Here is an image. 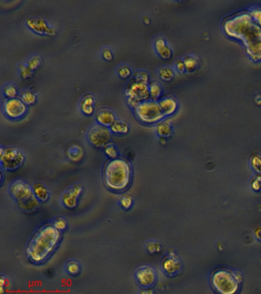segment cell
Returning a JSON list of instances; mask_svg holds the SVG:
<instances>
[{"mask_svg":"<svg viewBox=\"0 0 261 294\" xmlns=\"http://www.w3.org/2000/svg\"><path fill=\"white\" fill-rule=\"evenodd\" d=\"M227 35L240 39L253 61L261 60V27L253 20L251 14L240 13L224 23Z\"/></svg>","mask_w":261,"mask_h":294,"instance_id":"obj_1","label":"cell"},{"mask_svg":"<svg viewBox=\"0 0 261 294\" xmlns=\"http://www.w3.org/2000/svg\"><path fill=\"white\" fill-rule=\"evenodd\" d=\"M61 239V231L53 224H44L34 234L26 249V255L31 262H45L56 249Z\"/></svg>","mask_w":261,"mask_h":294,"instance_id":"obj_2","label":"cell"},{"mask_svg":"<svg viewBox=\"0 0 261 294\" xmlns=\"http://www.w3.org/2000/svg\"><path fill=\"white\" fill-rule=\"evenodd\" d=\"M131 179V166L124 158L110 159L104 166V183L111 191H123L130 186Z\"/></svg>","mask_w":261,"mask_h":294,"instance_id":"obj_3","label":"cell"},{"mask_svg":"<svg viewBox=\"0 0 261 294\" xmlns=\"http://www.w3.org/2000/svg\"><path fill=\"white\" fill-rule=\"evenodd\" d=\"M127 103L130 107H137L139 103L150 99L149 76L145 72H137L133 74L126 85L125 91Z\"/></svg>","mask_w":261,"mask_h":294,"instance_id":"obj_4","label":"cell"},{"mask_svg":"<svg viewBox=\"0 0 261 294\" xmlns=\"http://www.w3.org/2000/svg\"><path fill=\"white\" fill-rule=\"evenodd\" d=\"M241 277L232 270L220 268L211 274V283L214 289L223 294H233L240 288Z\"/></svg>","mask_w":261,"mask_h":294,"instance_id":"obj_5","label":"cell"},{"mask_svg":"<svg viewBox=\"0 0 261 294\" xmlns=\"http://www.w3.org/2000/svg\"><path fill=\"white\" fill-rule=\"evenodd\" d=\"M11 196L16 200L18 206L25 212H32L37 208L39 201L33 193L32 186L22 179H16L9 188Z\"/></svg>","mask_w":261,"mask_h":294,"instance_id":"obj_6","label":"cell"},{"mask_svg":"<svg viewBox=\"0 0 261 294\" xmlns=\"http://www.w3.org/2000/svg\"><path fill=\"white\" fill-rule=\"evenodd\" d=\"M133 109L137 119L143 123L152 124L160 122L165 118L159 102H156V100H145L139 103L138 105Z\"/></svg>","mask_w":261,"mask_h":294,"instance_id":"obj_7","label":"cell"},{"mask_svg":"<svg viewBox=\"0 0 261 294\" xmlns=\"http://www.w3.org/2000/svg\"><path fill=\"white\" fill-rule=\"evenodd\" d=\"M25 159V154L16 147H1L0 163L2 170L5 171L17 170L24 163Z\"/></svg>","mask_w":261,"mask_h":294,"instance_id":"obj_8","label":"cell"},{"mask_svg":"<svg viewBox=\"0 0 261 294\" xmlns=\"http://www.w3.org/2000/svg\"><path fill=\"white\" fill-rule=\"evenodd\" d=\"M111 133L108 126L104 125H94L90 128L88 132V139L90 144L96 148L105 147L111 140Z\"/></svg>","mask_w":261,"mask_h":294,"instance_id":"obj_9","label":"cell"},{"mask_svg":"<svg viewBox=\"0 0 261 294\" xmlns=\"http://www.w3.org/2000/svg\"><path fill=\"white\" fill-rule=\"evenodd\" d=\"M4 114L10 119L17 120L23 118L27 111V104L21 98H6L2 102Z\"/></svg>","mask_w":261,"mask_h":294,"instance_id":"obj_10","label":"cell"},{"mask_svg":"<svg viewBox=\"0 0 261 294\" xmlns=\"http://www.w3.org/2000/svg\"><path fill=\"white\" fill-rule=\"evenodd\" d=\"M135 278L141 287H152L156 280V270L154 268L148 265L139 267L136 270Z\"/></svg>","mask_w":261,"mask_h":294,"instance_id":"obj_11","label":"cell"},{"mask_svg":"<svg viewBox=\"0 0 261 294\" xmlns=\"http://www.w3.org/2000/svg\"><path fill=\"white\" fill-rule=\"evenodd\" d=\"M82 191L83 187L81 184H74L73 186H70L62 195L61 201L62 205L68 208H75Z\"/></svg>","mask_w":261,"mask_h":294,"instance_id":"obj_12","label":"cell"},{"mask_svg":"<svg viewBox=\"0 0 261 294\" xmlns=\"http://www.w3.org/2000/svg\"><path fill=\"white\" fill-rule=\"evenodd\" d=\"M161 268L166 274L168 276H174L180 271L182 263L175 253L170 251L162 259Z\"/></svg>","mask_w":261,"mask_h":294,"instance_id":"obj_13","label":"cell"},{"mask_svg":"<svg viewBox=\"0 0 261 294\" xmlns=\"http://www.w3.org/2000/svg\"><path fill=\"white\" fill-rule=\"evenodd\" d=\"M26 24L30 29L40 35H54L56 33L55 30L48 26L42 19H28Z\"/></svg>","mask_w":261,"mask_h":294,"instance_id":"obj_14","label":"cell"},{"mask_svg":"<svg viewBox=\"0 0 261 294\" xmlns=\"http://www.w3.org/2000/svg\"><path fill=\"white\" fill-rule=\"evenodd\" d=\"M96 120L100 124L109 127L117 119L116 116L112 110L107 108H101L96 112Z\"/></svg>","mask_w":261,"mask_h":294,"instance_id":"obj_15","label":"cell"},{"mask_svg":"<svg viewBox=\"0 0 261 294\" xmlns=\"http://www.w3.org/2000/svg\"><path fill=\"white\" fill-rule=\"evenodd\" d=\"M162 111L165 117L172 115L178 108V102L172 97H166L159 101Z\"/></svg>","mask_w":261,"mask_h":294,"instance_id":"obj_16","label":"cell"},{"mask_svg":"<svg viewBox=\"0 0 261 294\" xmlns=\"http://www.w3.org/2000/svg\"><path fill=\"white\" fill-rule=\"evenodd\" d=\"M154 47L156 53L159 54L160 58L163 59H168L172 56V49H170L169 46L167 45L165 39L161 37H159L155 40Z\"/></svg>","mask_w":261,"mask_h":294,"instance_id":"obj_17","label":"cell"},{"mask_svg":"<svg viewBox=\"0 0 261 294\" xmlns=\"http://www.w3.org/2000/svg\"><path fill=\"white\" fill-rule=\"evenodd\" d=\"M95 100L93 95H86L83 97L81 103H80V108L81 112L87 116L92 115L95 110Z\"/></svg>","mask_w":261,"mask_h":294,"instance_id":"obj_18","label":"cell"},{"mask_svg":"<svg viewBox=\"0 0 261 294\" xmlns=\"http://www.w3.org/2000/svg\"><path fill=\"white\" fill-rule=\"evenodd\" d=\"M32 189H33L35 197L42 202L47 201L49 198V190L45 186L44 184L40 183V182L35 183L32 186Z\"/></svg>","mask_w":261,"mask_h":294,"instance_id":"obj_19","label":"cell"},{"mask_svg":"<svg viewBox=\"0 0 261 294\" xmlns=\"http://www.w3.org/2000/svg\"><path fill=\"white\" fill-rule=\"evenodd\" d=\"M109 128L111 131L115 134H126L128 133L129 129H130L129 124L126 121H119V120L114 121L112 124L109 126Z\"/></svg>","mask_w":261,"mask_h":294,"instance_id":"obj_20","label":"cell"},{"mask_svg":"<svg viewBox=\"0 0 261 294\" xmlns=\"http://www.w3.org/2000/svg\"><path fill=\"white\" fill-rule=\"evenodd\" d=\"M156 131L160 137H168L172 134V127L169 122L166 121H160L157 122Z\"/></svg>","mask_w":261,"mask_h":294,"instance_id":"obj_21","label":"cell"},{"mask_svg":"<svg viewBox=\"0 0 261 294\" xmlns=\"http://www.w3.org/2000/svg\"><path fill=\"white\" fill-rule=\"evenodd\" d=\"M83 156H84V152L81 147L79 146H71L68 150V156L71 161H80L82 159Z\"/></svg>","mask_w":261,"mask_h":294,"instance_id":"obj_22","label":"cell"},{"mask_svg":"<svg viewBox=\"0 0 261 294\" xmlns=\"http://www.w3.org/2000/svg\"><path fill=\"white\" fill-rule=\"evenodd\" d=\"M149 94H150V99L153 100H157L162 95V87L160 83L156 81H152L149 83Z\"/></svg>","mask_w":261,"mask_h":294,"instance_id":"obj_23","label":"cell"},{"mask_svg":"<svg viewBox=\"0 0 261 294\" xmlns=\"http://www.w3.org/2000/svg\"><path fill=\"white\" fill-rule=\"evenodd\" d=\"M20 98L27 105L34 104L36 102V100H37V97H36L35 94L33 93L32 91H28V90L22 92Z\"/></svg>","mask_w":261,"mask_h":294,"instance_id":"obj_24","label":"cell"},{"mask_svg":"<svg viewBox=\"0 0 261 294\" xmlns=\"http://www.w3.org/2000/svg\"><path fill=\"white\" fill-rule=\"evenodd\" d=\"M183 61H184L185 66H186V72H189V73L195 72L198 66V61L194 57L189 55V56H186Z\"/></svg>","mask_w":261,"mask_h":294,"instance_id":"obj_25","label":"cell"},{"mask_svg":"<svg viewBox=\"0 0 261 294\" xmlns=\"http://www.w3.org/2000/svg\"><path fill=\"white\" fill-rule=\"evenodd\" d=\"M66 270L69 274L74 276V275L79 273V272L81 270V265L77 261L71 260V261H69V262L67 263Z\"/></svg>","mask_w":261,"mask_h":294,"instance_id":"obj_26","label":"cell"},{"mask_svg":"<svg viewBox=\"0 0 261 294\" xmlns=\"http://www.w3.org/2000/svg\"><path fill=\"white\" fill-rule=\"evenodd\" d=\"M159 75L163 81H169L175 76V72H174L173 69H171V68L165 67V68H162L160 69V72H159Z\"/></svg>","mask_w":261,"mask_h":294,"instance_id":"obj_27","label":"cell"},{"mask_svg":"<svg viewBox=\"0 0 261 294\" xmlns=\"http://www.w3.org/2000/svg\"><path fill=\"white\" fill-rule=\"evenodd\" d=\"M119 204L121 208L125 210L130 209L133 205V198L128 194L122 195L119 199Z\"/></svg>","mask_w":261,"mask_h":294,"instance_id":"obj_28","label":"cell"},{"mask_svg":"<svg viewBox=\"0 0 261 294\" xmlns=\"http://www.w3.org/2000/svg\"><path fill=\"white\" fill-rule=\"evenodd\" d=\"M145 248L150 254H156L160 252L162 249L161 244L156 241H149L145 245Z\"/></svg>","mask_w":261,"mask_h":294,"instance_id":"obj_29","label":"cell"},{"mask_svg":"<svg viewBox=\"0 0 261 294\" xmlns=\"http://www.w3.org/2000/svg\"><path fill=\"white\" fill-rule=\"evenodd\" d=\"M105 154L108 156L110 159H114L118 157V150L117 149L116 146L111 143H108L104 148Z\"/></svg>","mask_w":261,"mask_h":294,"instance_id":"obj_30","label":"cell"},{"mask_svg":"<svg viewBox=\"0 0 261 294\" xmlns=\"http://www.w3.org/2000/svg\"><path fill=\"white\" fill-rule=\"evenodd\" d=\"M3 94L6 98H16L18 95L17 88L14 84H6L3 88Z\"/></svg>","mask_w":261,"mask_h":294,"instance_id":"obj_31","label":"cell"},{"mask_svg":"<svg viewBox=\"0 0 261 294\" xmlns=\"http://www.w3.org/2000/svg\"><path fill=\"white\" fill-rule=\"evenodd\" d=\"M251 165L253 170L261 173V156L260 155H252L251 158Z\"/></svg>","mask_w":261,"mask_h":294,"instance_id":"obj_32","label":"cell"},{"mask_svg":"<svg viewBox=\"0 0 261 294\" xmlns=\"http://www.w3.org/2000/svg\"><path fill=\"white\" fill-rule=\"evenodd\" d=\"M53 224H54V227L57 229L61 231L66 229L67 227H68L67 220L62 217H57L56 219H54V221H53Z\"/></svg>","mask_w":261,"mask_h":294,"instance_id":"obj_33","label":"cell"},{"mask_svg":"<svg viewBox=\"0 0 261 294\" xmlns=\"http://www.w3.org/2000/svg\"><path fill=\"white\" fill-rule=\"evenodd\" d=\"M40 57H39V55H35V56H32V58L28 60V65H27V66H28L31 70L33 71L35 70V69H37L38 67L40 65Z\"/></svg>","mask_w":261,"mask_h":294,"instance_id":"obj_34","label":"cell"},{"mask_svg":"<svg viewBox=\"0 0 261 294\" xmlns=\"http://www.w3.org/2000/svg\"><path fill=\"white\" fill-rule=\"evenodd\" d=\"M118 75L122 78H127L131 74V70L128 66L123 65L118 69Z\"/></svg>","mask_w":261,"mask_h":294,"instance_id":"obj_35","label":"cell"},{"mask_svg":"<svg viewBox=\"0 0 261 294\" xmlns=\"http://www.w3.org/2000/svg\"><path fill=\"white\" fill-rule=\"evenodd\" d=\"M251 15L254 22L261 27V9H260V8L254 9L251 12Z\"/></svg>","mask_w":261,"mask_h":294,"instance_id":"obj_36","label":"cell"},{"mask_svg":"<svg viewBox=\"0 0 261 294\" xmlns=\"http://www.w3.org/2000/svg\"><path fill=\"white\" fill-rule=\"evenodd\" d=\"M20 74L23 78H27L32 75V71L28 68V66H25L24 65H20Z\"/></svg>","mask_w":261,"mask_h":294,"instance_id":"obj_37","label":"cell"},{"mask_svg":"<svg viewBox=\"0 0 261 294\" xmlns=\"http://www.w3.org/2000/svg\"><path fill=\"white\" fill-rule=\"evenodd\" d=\"M175 69L179 73H183L186 72V66H185L184 61L183 60H177L175 62Z\"/></svg>","mask_w":261,"mask_h":294,"instance_id":"obj_38","label":"cell"},{"mask_svg":"<svg viewBox=\"0 0 261 294\" xmlns=\"http://www.w3.org/2000/svg\"><path fill=\"white\" fill-rule=\"evenodd\" d=\"M102 55H103V58H104L106 61H111V60L113 59L112 51L109 49H103V51H102Z\"/></svg>","mask_w":261,"mask_h":294,"instance_id":"obj_39","label":"cell"},{"mask_svg":"<svg viewBox=\"0 0 261 294\" xmlns=\"http://www.w3.org/2000/svg\"><path fill=\"white\" fill-rule=\"evenodd\" d=\"M261 177L258 176V179H253L252 182H251V186H252L253 189H255L256 191H258L260 189H261Z\"/></svg>","mask_w":261,"mask_h":294,"instance_id":"obj_40","label":"cell"},{"mask_svg":"<svg viewBox=\"0 0 261 294\" xmlns=\"http://www.w3.org/2000/svg\"><path fill=\"white\" fill-rule=\"evenodd\" d=\"M6 282V278L4 277L3 275L1 276V279H0V292L3 293L4 289H5V283Z\"/></svg>","mask_w":261,"mask_h":294,"instance_id":"obj_41","label":"cell"},{"mask_svg":"<svg viewBox=\"0 0 261 294\" xmlns=\"http://www.w3.org/2000/svg\"><path fill=\"white\" fill-rule=\"evenodd\" d=\"M153 290H151L150 289V287H142V290H141V291H140V294H153Z\"/></svg>","mask_w":261,"mask_h":294,"instance_id":"obj_42","label":"cell"},{"mask_svg":"<svg viewBox=\"0 0 261 294\" xmlns=\"http://www.w3.org/2000/svg\"><path fill=\"white\" fill-rule=\"evenodd\" d=\"M254 235L258 238V240L261 241V227H258L254 231Z\"/></svg>","mask_w":261,"mask_h":294,"instance_id":"obj_43","label":"cell"},{"mask_svg":"<svg viewBox=\"0 0 261 294\" xmlns=\"http://www.w3.org/2000/svg\"><path fill=\"white\" fill-rule=\"evenodd\" d=\"M178 1H184V0H178Z\"/></svg>","mask_w":261,"mask_h":294,"instance_id":"obj_44","label":"cell"}]
</instances>
